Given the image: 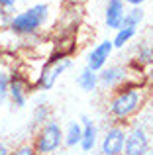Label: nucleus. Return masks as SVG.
Segmentation results:
<instances>
[{
	"label": "nucleus",
	"instance_id": "1",
	"mask_svg": "<svg viewBox=\"0 0 153 155\" xmlns=\"http://www.w3.org/2000/svg\"><path fill=\"white\" fill-rule=\"evenodd\" d=\"M145 87L139 83H128L122 88L114 91L110 96L106 108L108 116L114 120V124H126V120L134 118L145 104Z\"/></svg>",
	"mask_w": 153,
	"mask_h": 155
},
{
	"label": "nucleus",
	"instance_id": "2",
	"mask_svg": "<svg viewBox=\"0 0 153 155\" xmlns=\"http://www.w3.org/2000/svg\"><path fill=\"white\" fill-rule=\"evenodd\" d=\"M47 16H49V6L47 4H35V6L16 14L8 31L14 34L16 38H31L41 30Z\"/></svg>",
	"mask_w": 153,
	"mask_h": 155
},
{
	"label": "nucleus",
	"instance_id": "3",
	"mask_svg": "<svg viewBox=\"0 0 153 155\" xmlns=\"http://www.w3.org/2000/svg\"><path fill=\"white\" fill-rule=\"evenodd\" d=\"M34 147L37 155H55L63 145V128L57 120L51 118L34 134Z\"/></svg>",
	"mask_w": 153,
	"mask_h": 155
},
{
	"label": "nucleus",
	"instance_id": "4",
	"mask_svg": "<svg viewBox=\"0 0 153 155\" xmlns=\"http://www.w3.org/2000/svg\"><path fill=\"white\" fill-rule=\"evenodd\" d=\"M71 67H73L71 55H61V53L49 55V59L41 67V73H39V79L35 83V88H39V91H51L55 87V83H57V79Z\"/></svg>",
	"mask_w": 153,
	"mask_h": 155
},
{
	"label": "nucleus",
	"instance_id": "5",
	"mask_svg": "<svg viewBox=\"0 0 153 155\" xmlns=\"http://www.w3.org/2000/svg\"><path fill=\"white\" fill-rule=\"evenodd\" d=\"M149 147V134L143 124H132L130 128H126L124 155H147Z\"/></svg>",
	"mask_w": 153,
	"mask_h": 155
},
{
	"label": "nucleus",
	"instance_id": "6",
	"mask_svg": "<svg viewBox=\"0 0 153 155\" xmlns=\"http://www.w3.org/2000/svg\"><path fill=\"white\" fill-rule=\"evenodd\" d=\"M124 145H126V124H112L104 132L98 149L100 155H124Z\"/></svg>",
	"mask_w": 153,
	"mask_h": 155
},
{
	"label": "nucleus",
	"instance_id": "7",
	"mask_svg": "<svg viewBox=\"0 0 153 155\" xmlns=\"http://www.w3.org/2000/svg\"><path fill=\"white\" fill-rule=\"evenodd\" d=\"M128 83H130V73L122 65H108L98 73V87H102L104 91L114 92Z\"/></svg>",
	"mask_w": 153,
	"mask_h": 155
},
{
	"label": "nucleus",
	"instance_id": "8",
	"mask_svg": "<svg viewBox=\"0 0 153 155\" xmlns=\"http://www.w3.org/2000/svg\"><path fill=\"white\" fill-rule=\"evenodd\" d=\"M30 81L24 77V73L12 71L10 73V91H8V100L14 108H24L28 104V94H30Z\"/></svg>",
	"mask_w": 153,
	"mask_h": 155
},
{
	"label": "nucleus",
	"instance_id": "9",
	"mask_svg": "<svg viewBox=\"0 0 153 155\" xmlns=\"http://www.w3.org/2000/svg\"><path fill=\"white\" fill-rule=\"evenodd\" d=\"M112 51H114V43H112V39H102V41L96 43V45L90 49V53H88L86 67L92 69L94 73H100L104 67H106Z\"/></svg>",
	"mask_w": 153,
	"mask_h": 155
},
{
	"label": "nucleus",
	"instance_id": "10",
	"mask_svg": "<svg viewBox=\"0 0 153 155\" xmlns=\"http://www.w3.org/2000/svg\"><path fill=\"white\" fill-rule=\"evenodd\" d=\"M79 122L83 124V140H80V151L83 155H88L90 151H94V147L98 145V126H96L94 120H90V118L86 116V114H83V116L79 118Z\"/></svg>",
	"mask_w": 153,
	"mask_h": 155
},
{
	"label": "nucleus",
	"instance_id": "11",
	"mask_svg": "<svg viewBox=\"0 0 153 155\" xmlns=\"http://www.w3.org/2000/svg\"><path fill=\"white\" fill-rule=\"evenodd\" d=\"M124 16H126V4L124 0H108L106 10H104V24L108 30L118 31L122 28Z\"/></svg>",
	"mask_w": 153,
	"mask_h": 155
},
{
	"label": "nucleus",
	"instance_id": "12",
	"mask_svg": "<svg viewBox=\"0 0 153 155\" xmlns=\"http://www.w3.org/2000/svg\"><path fill=\"white\" fill-rule=\"evenodd\" d=\"M130 67H134L135 71H142L143 67H151L153 69V43L149 41H142L135 49L134 59L130 61Z\"/></svg>",
	"mask_w": 153,
	"mask_h": 155
},
{
	"label": "nucleus",
	"instance_id": "13",
	"mask_svg": "<svg viewBox=\"0 0 153 155\" xmlns=\"http://www.w3.org/2000/svg\"><path fill=\"white\" fill-rule=\"evenodd\" d=\"M49 120H51V106L47 102H37L34 106V110H31V126H30L31 136Z\"/></svg>",
	"mask_w": 153,
	"mask_h": 155
},
{
	"label": "nucleus",
	"instance_id": "14",
	"mask_svg": "<svg viewBox=\"0 0 153 155\" xmlns=\"http://www.w3.org/2000/svg\"><path fill=\"white\" fill-rule=\"evenodd\" d=\"M80 140H83V124L73 120L69 126H67V130L63 132V145H65L67 149L79 147Z\"/></svg>",
	"mask_w": 153,
	"mask_h": 155
},
{
	"label": "nucleus",
	"instance_id": "15",
	"mask_svg": "<svg viewBox=\"0 0 153 155\" xmlns=\"http://www.w3.org/2000/svg\"><path fill=\"white\" fill-rule=\"evenodd\" d=\"M76 84H79L84 92H94L96 88H98V73H94L88 67L80 69L79 77H76Z\"/></svg>",
	"mask_w": 153,
	"mask_h": 155
},
{
	"label": "nucleus",
	"instance_id": "16",
	"mask_svg": "<svg viewBox=\"0 0 153 155\" xmlns=\"http://www.w3.org/2000/svg\"><path fill=\"white\" fill-rule=\"evenodd\" d=\"M143 10L142 6H132L130 10H126V16H124V22H122V28H138L139 24L143 22Z\"/></svg>",
	"mask_w": 153,
	"mask_h": 155
},
{
	"label": "nucleus",
	"instance_id": "17",
	"mask_svg": "<svg viewBox=\"0 0 153 155\" xmlns=\"http://www.w3.org/2000/svg\"><path fill=\"white\" fill-rule=\"evenodd\" d=\"M134 38H135V30H134V28H120V30L116 31L114 39H112L114 49H122V47L128 45Z\"/></svg>",
	"mask_w": 153,
	"mask_h": 155
},
{
	"label": "nucleus",
	"instance_id": "18",
	"mask_svg": "<svg viewBox=\"0 0 153 155\" xmlns=\"http://www.w3.org/2000/svg\"><path fill=\"white\" fill-rule=\"evenodd\" d=\"M8 91H10V73L0 69V104L8 100Z\"/></svg>",
	"mask_w": 153,
	"mask_h": 155
},
{
	"label": "nucleus",
	"instance_id": "19",
	"mask_svg": "<svg viewBox=\"0 0 153 155\" xmlns=\"http://www.w3.org/2000/svg\"><path fill=\"white\" fill-rule=\"evenodd\" d=\"M10 155H37L34 143H20L18 147L10 149Z\"/></svg>",
	"mask_w": 153,
	"mask_h": 155
},
{
	"label": "nucleus",
	"instance_id": "20",
	"mask_svg": "<svg viewBox=\"0 0 153 155\" xmlns=\"http://www.w3.org/2000/svg\"><path fill=\"white\" fill-rule=\"evenodd\" d=\"M16 4V0H0V8H4V10H12Z\"/></svg>",
	"mask_w": 153,
	"mask_h": 155
},
{
	"label": "nucleus",
	"instance_id": "21",
	"mask_svg": "<svg viewBox=\"0 0 153 155\" xmlns=\"http://www.w3.org/2000/svg\"><path fill=\"white\" fill-rule=\"evenodd\" d=\"M143 2H147V0H124V4H130V6H142Z\"/></svg>",
	"mask_w": 153,
	"mask_h": 155
},
{
	"label": "nucleus",
	"instance_id": "22",
	"mask_svg": "<svg viewBox=\"0 0 153 155\" xmlns=\"http://www.w3.org/2000/svg\"><path fill=\"white\" fill-rule=\"evenodd\" d=\"M0 155H10V149H8V145L4 141H0Z\"/></svg>",
	"mask_w": 153,
	"mask_h": 155
},
{
	"label": "nucleus",
	"instance_id": "23",
	"mask_svg": "<svg viewBox=\"0 0 153 155\" xmlns=\"http://www.w3.org/2000/svg\"><path fill=\"white\" fill-rule=\"evenodd\" d=\"M147 81H149V87H151V91H153V69H151L149 75H147Z\"/></svg>",
	"mask_w": 153,
	"mask_h": 155
},
{
	"label": "nucleus",
	"instance_id": "24",
	"mask_svg": "<svg viewBox=\"0 0 153 155\" xmlns=\"http://www.w3.org/2000/svg\"><path fill=\"white\" fill-rule=\"evenodd\" d=\"M147 155H153V145L149 147V151H147Z\"/></svg>",
	"mask_w": 153,
	"mask_h": 155
},
{
	"label": "nucleus",
	"instance_id": "25",
	"mask_svg": "<svg viewBox=\"0 0 153 155\" xmlns=\"http://www.w3.org/2000/svg\"><path fill=\"white\" fill-rule=\"evenodd\" d=\"M67 155H69V153H67Z\"/></svg>",
	"mask_w": 153,
	"mask_h": 155
}]
</instances>
